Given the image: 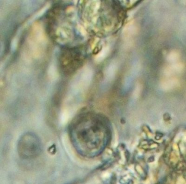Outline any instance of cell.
I'll list each match as a JSON object with an SVG mask.
<instances>
[{
  "mask_svg": "<svg viewBox=\"0 0 186 184\" xmlns=\"http://www.w3.org/2000/svg\"><path fill=\"white\" fill-rule=\"evenodd\" d=\"M70 132L76 151L86 157H94L100 154L111 138L108 121L102 115L94 113L80 115L72 124Z\"/></svg>",
  "mask_w": 186,
  "mask_h": 184,
  "instance_id": "obj_1",
  "label": "cell"
}]
</instances>
